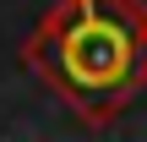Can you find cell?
<instances>
[{
	"mask_svg": "<svg viewBox=\"0 0 147 142\" xmlns=\"http://www.w3.org/2000/svg\"><path fill=\"white\" fill-rule=\"evenodd\" d=\"M131 66V38L115 22H82L65 38V71L76 77V88H115Z\"/></svg>",
	"mask_w": 147,
	"mask_h": 142,
	"instance_id": "1",
	"label": "cell"
}]
</instances>
